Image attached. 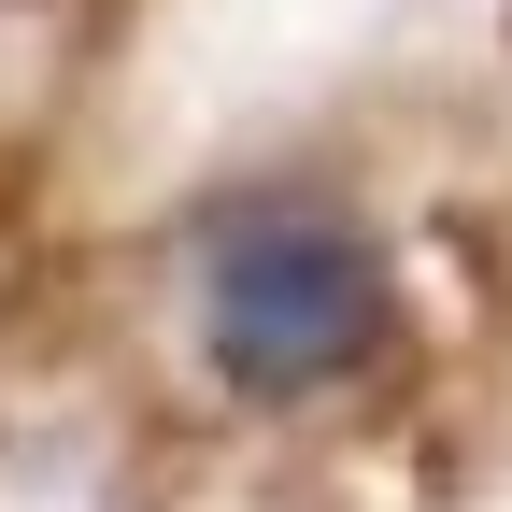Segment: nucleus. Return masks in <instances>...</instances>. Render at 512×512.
<instances>
[{"mask_svg": "<svg viewBox=\"0 0 512 512\" xmlns=\"http://www.w3.org/2000/svg\"><path fill=\"white\" fill-rule=\"evenodd\" d=\"M200 356L256 413H299L328 384H356L384 356V256H370V228L313 214V200H271V214L214 228V256H200Z\"/></svg>", "mask_w": 512, "mask_h": 512, "instance_id": "1", "label": "nucleus"}]
</instances>
